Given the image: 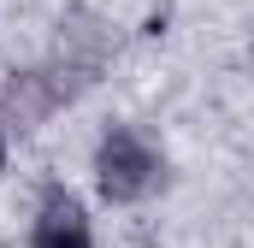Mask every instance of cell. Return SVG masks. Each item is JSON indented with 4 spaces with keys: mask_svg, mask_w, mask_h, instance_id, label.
I'll return each mask as SVG.
<instances>
[{
    "mask_svg": "<svg viewBox=\"0 0 254 248\" xmlns=\"http://www.w3.org/2000/svg\"><path fill=\"white\" fill-rule=\"evenodd\" d=\"M160 178H166V160L130 124H119V130L101 136V148H95V184H101L107 201H142V195L160 189Z\"/></svg>",
    "mask_w": 254,
    "mask_h": 248,
    "instance_id": "1",
    "label": "cell"
},
{
    "mask_svg": "<svg viewBox=\"0 0 254 248\" xmlns=\"http://www.w3.org/2000/svg\"><path fill=\"white\" fill-rule=\"evenodd\" d=\"M60 101H71V89H65L54 71H24V77H12L0 89V113H6V124H18V130H36Z\"/></svg>",
    "mask_w": 254,
    "mask_h": 248,
    "instance_id": "2",
    "label": "cell"
},
{
    "mask_svg": "<svg viewBox=\"0 0 254 248\" xmlns=\"http://www.w3.org/2000/svg\"><path fill=\"white\" fill-rule=\"evenodd\" d=\"M30 248H95L77 195H65V189H48V195H42V213H36V237H30Z\"/></svg>",
    "mask_w": 254,
    "mask_h": 248,
    "instance_id": "3",
    "label": "cell"
},
{
    "mask_svg": "<svg viewBox=\"0 0 254 248\" xmlns=\"http://www.w3.org/2000/svg\"><path fill=\"white\" fill-rule=\"evenodd\" d=\"M0 172H6V136H0Z\"/></svg>",
    "mask_w": 254,
    "mask_h": 248,
    "instance_id": "4",
    "label": "cell"
}]
</instances>
